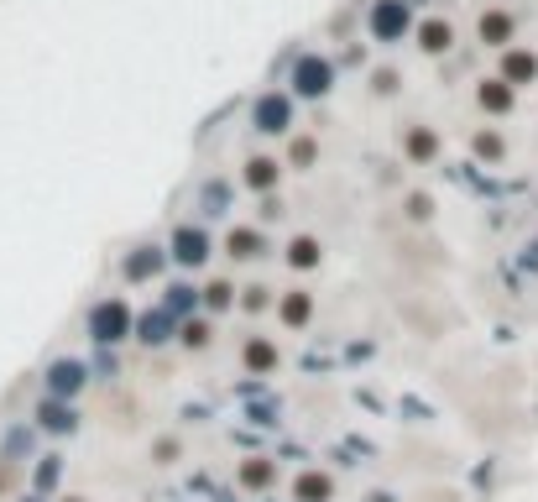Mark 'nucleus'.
Masks as SVG:
<instances>
[{"instance_id": "1", "label": "nucleus", "mask_w": 538, "mask_h": 502, "mask_svg": "<svg viewBox=\"0 0 538 502\" xmlns=\"http://www.w3.org/2000/svg\"><path fill=\"white\" fill-rule=\"evenodd\" d=\"M330 84H335V63H330V58L303 53V58L293 63V95H298V100H319Z\"/></svg>"}, {"instance_id": "2", "label": "nucleus", "mask_w": 538, "mask_h": 502, "mask_svg": "<svg viewBox=\"0 0 538 502\" xmlns=\"http://www.w3.org/2000/svg\"><path fill=\"white\" fill-rule=\"evenodd\" d=\"M366 27H371V37H377V42H397V37L408 32V0H377L371 16H366Z\"/></svg>"}, {"instance_id": "3", "label": "nucleus", "mask_w": 538, "mask_h": 502, "mask_svg": "<svg viewBox=\"0 0 538 502\" xmlns=\"http://www.w3.org/2000/svg\"><path fill=\"white\" fill-rule=\"evenodd\" d=\"M251 121H256V131H288L293 126V100L288 95H262L251 105Z\"/></svg>"}, {"instance_id": "4", "label": "nucleus", "mask_w": 538, "mask_h": 502, "mask_svg": "<svg viewBox=\"0 0 538 502\" xmlns=\"http://www.w3.org/2000/svg\"><path fill=\"white\" fill-rule=\"evenodd\" d=\"M502 79L518 89V84H533L538 79V53L528 48H502Z\"/></svg>"}, {"instance_id": "5", "label": "nucleus", "mask_w": 538, "mask_h": 502, "mask_svg": "<svg viewBox=\"0 0 538 502\" xmlns=\"http://www.w3.org/2000/svg\"><path fill=\"white\" fill-rule=\"evenodd\" d=\"M476 32H481L486 48H512V32H518V21H512L507 11H486Z\"/></svg>"}, {"instance_id": "6", "label": "nucleus", "mask_w": 538, "mask_h": 502, "mask_svg": "<svg viewBox=\"0 0 538 502\" xmlns=\"http://www.w3.org/2000/svg\"><path fill=\"white\" fill-rule=\"evenodd\" d=\"M89 325H95V335H100V340H121V335L131 330V314H126V304H100Z\"/></svg>"}, {"instance_id": "7", "label": "nucleus", "mask_w": 538, "mask_h": 502, "mask_svg": "<svg viewBox=\"0 0 538 502\" xmlns=\"http://www.w3.org/2000/svg\"><path fill=\"white\" fill-rule=\"evenodd\" d=\"M476 100H481L486 116H507V110H512V84L497 74V79H486V84L476 89Z\"/></svg>"}, {"instance_id": "8", "label": "nucleus", "mask_w": 538, "mask_h": 502, "mask_svg": "<svg viewBox=\"0 0 538 502\" xmlns=\"http://www.w3.org/2000/svg\"><path fill=\"white\" fill-rule=\"evenodd\" d=\"M450 42H455L450 21H424V27H418V48L424 53H450Z\"/></svg>"}, {"instance_id": "9", "label": "nucleus", "mask_w": 538, "mask_h": 502, "mask_svg": "<svg viewBox=\"0 0 538 502\" xmlns=\"http://www.w3.org/2000/svg\"><path fill=\"white\" fill-rule=\"evenodd\" d=\"M173 251H178V262L199 267V262L209 257V241H204V231H178V236H173Z\"/></svg>"}, {"instance_id": "10", "label": "nucleus", "mask_w": 538, "mask_h": 502, "mask_svg": "<svg viewBox=\"0 0 538 502\" xmlns=\"http://www.w3.org/2000/svg\"><path fill=\"white\" fill-rule=\"evenodd\" d=\"M434 152H439V136L424 131V126H413V131H408V157H413V163H429Z\"/></svg>"}, {"instance_id": "11", "label": "nucleus", "mask_w": 538, "mask_h": 502, "mask_svg": "<svg viewBox=\"0 0 538 502\" xmlns=\"http://www.w3.org/2000/svg\"><path fill=\"white\" fill-rule=\"evenodd\" d=\"M79 382H84V377H79L74 361H58V367L48 372V387H53V393H63V398H68V393H79Z\"/></svg>"}, {"instance_id": "12", "label": "nucleus", "mask_w": 538, "mask_h": 502, "mask_svg": "<svg viewBox=\"0 0 538 502\" xmlns=\"http://www.w3.org/2000/svg\"><path fill=\"white\" fill-rule=\"evenodd\" d=\"M246 184L251 189H272L277 184V163H272V157H251V163H246Z\"/></svg>"}, {"instance_id": "13", "label": "nucleus", "mask_w": 538, "mask_h": 502, "mask_svg": "<svg viewBox=\"0 0 538 502\" xmlns=\"http://www.w3.org/2000/svg\"><path fill=\"white\" fill-rule=\"evenodd\" d=\"M262 251H267L262 231H236L230 236V257H262Z\"/></svg>"}, {"instance_id": "14", "label": "nucleus", "mask_w": 538, "mask_h": 502, "mask_svg": "<svg viewBox=\"0 0 538 502\" xmlns=\"http://www.w3.org/2000/svg\"><path fill=\"white\" fill-rule=\"evenodd\" d=\"M246 367L251 372H272L277 367V351L267 346V340H251V346H246Z\"/></svg>"}, {"instance_id": "15", "label": "nucleus", "mask_w": 538, "mask_h": 502, "mask_svg": "<svg viewBox=\"0 0 538 502\" xmlns=\"http://www.w3.org/2000/svg\"><path fill=\"white\" fill-rule=\"evenodd\" d=\"M199 204H204V215H225V204H230V189H225V184H204Z\"/></svg>"}, {"instance_id": "16", "label": "nucleus", "mask_w": 538, "mask_h": 502, "mask_svg": "<svg viewBox=\"0 0 538 502\" xmlns=\"http://www.w3.org/2000/svg\"><path fill=\"white\" fill-rule=\"evenodd\" d=\"M288 262H293V267H314V262H319V241H309V236L293 241V246H288Z\"/></svg>"}, {"instance_id": "17", "label": "nucleus", "mask_w": 538, "mask_h": 502, "mask_svg": "<svg viewBox=\"0 0 538 502\" xmlns=\"http://www.w3.org/2000/svg\"><path fill=\"white\" fill-rule=\"evenodd\" d=\"M157 262H162L157 251H152V246H142V257H131V262H126V278H152Z\"/></svg>"}, {"instance_id": "18", "label": "nucleus", "mask_w": 538, "mask_h": 502, "mask_svg": "<svg viewBox=\"0 0 538 502\" xmlns=\"http://www.w3.org/2000/svg\"><path fill=\"white\" fill-rule=\"evenodd\" d=\"M298 497H309V502H324L330 497V482H324V476H298V487H293Z\"/></svg>"}, {"instance_id": "19", "label": "nucleus", "mask_w": 538, "mask_h": 502, "mask_svg": "<svg viewBox=\"0 0 538 502\" xmlns=\"http://www.w3.org/2000/svg\"><path fill=\"white\" fill-rule=\"evenodd\" d=\"M314 314V304H309V293H293V299L283 304V319H288V325H303V319H309Z\"/></svg>"}, {"instance_id": "20", "label": "nucleus", "mask_w": 538, "mask_h": 502, "mask_svg": "<svg viewBox=\"0 0 538 502\" xmlns=\"http://www.w3.org/2000/svg\"><path fill=\"white\" fill-rule=\"evenodd\" d=\"M37 419H42V424H53V429H74V414H68V408H58V403H42V408H37Z\"/></svg>"}, {"instance_id": "21", "label": "nucleus", "mask_w": 538, "mask_h": 502, "mask_svg": "<svg viewBox=\"0 0 538 502\" xmlns=\"http://www.w3.org/2000/svg\"><path fill=\"white\" fill-rule=\"evenodd\" d=\"M241 482H246V487H267V482H272V466H267V461L241 466Z\"/></svg>"}, {"instance_id": "22", "label": "nucleus", "mask_w": 538, "mask_h": 502, "mask_svg": "<svg viewBox=\"0 0 538 502\" xmlns=\"http://www.w3.org/2000/svg\"><path fill=\"white\" fill-rule=\"evenodd\" d=\"M288 157H293V168H309L314 157H319V147L309 142V136H303V142H293V152H288Z\"/></svg>"}, {"instance_id": "23", "label": "nucleus", "mask_w": 538, "mask_h": 502, "mask_svg": "<svg viewBox=\"0 0 538 502\" xmlns=\"http://www.w3.org/2000/svg\"><path fill=\"white\" fill-rule=\"evenodd\" d=\"M230 293H236L230 283H209V288H204V304H209V309H225V304H230Z\"/></svg>"}, {"instance_id": "24", "label": "nucleus", "mask_w": 538, "mask_h": 502, "mask_svg": "<svg viewBox=\"0 0 538 502\" xmlns=\"http://www.w3.org/2000/svg\"><path fill=\"white\" fill-rule=\"evenodd\" d=\"M476 152H481V157H502V136L481 131V136H476Z\"/></svg>"}, {"instance_id": "25", "label": "nucleus", "mask_w": 538, "mask_h": 502, "mask_svg": "<svg viewBox=\"0 0 538 502\" xmlns=\"http://www.w3.org/2000/svg\"><path fill=\"white\" fill-rule=\"evenodd\" d=\"M408 215H413V220H424V215H429V199H424V194H413V199H408Z\"/></svg>"}, {"instance_id": "26", "label": "nucleus", "mask_w": 538, "mask_h": 502, "mask_svg": "<svg viewBox=\"0 0 538 502\" xmlns=\"http://www.w3.org/2000/svg\"><path fill=\"white\" fill-rule=\"evenodd\" d=\"M246 309H267V288H251L246 293Z\"/></svg>"}, {"instance_id": "27", "label": "nucleus", "mask_w": 538, "mask_h": 502, "mask_svg": "<svg viewBox=\"0 0 538 502\" xmlns=\"http://www.w3.org/2000/svg\"><path fill=\"white\" fill-rule=\"evenodd\" d=\"M377 89H382V95H392V89H397V74H392V68H387V74H377Z\"/></svg>"}]
</instances>
